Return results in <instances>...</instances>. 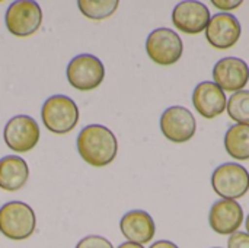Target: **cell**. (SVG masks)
<instances>
[{"label": "cell", "mask_w": 249, "mask_h": 248, "mask_svg": "<svg viewBox=\"0 0 249 248\" xmlns=\"http://www.w3.org/2000/svg\"><path fill=\"white\" fill-rule=\"evenodd\" d=\"M77 152L82 159L96 168L109 165L118 153L115 134L102 124H89L80 130L76 140Z\"/></svg>", "instance_id": "6da1fadb"}, {"label": "cell", "mask_w": 249, "mask_h": 248, "mask_svg": "<svg viewBox=\"0 0 249 248\" xmlns=\"http://www.w3.org/2000/svg\"><path fill=\"white\" fill-rule=\"evenodd\" d=\"M36 228L34 209L23 202H9L0 208V232L12 241H23L32 237Z\"/></svg>", "instance_id": "7a4b0ae2"}, {"label": "cell", "mask_w": 249, "mask_h": 248, "mask_svg": "<svg viewBox=\"0 0 249 248\" xmlns=\"http://www.w3.org/2000/svg\"><path fill=\"white\" fill-rule=\"evenodd\" d=\"M41 118L47 130L54 134L71 132L79 121V108L67 95L50 96L41 108Z\"/></svg>", "instance_id": "3957f363"}, {"label": "cell", "mask_w": 249, "mask_h": 248, "mask_svg": "<svg viewBox=\"0 0 249 248\" xmlns=\"http://www.w3.org/2000/svg\"><path fill=\"white\" fill-rule=\"evenodd\" d=\"M210 183L217 196L236 202L248 193L249 172L238 162H226L213 171Z\"/></svg>", "instance_id": "277c9868"}, {"label": "cell", "mask_w": 249, "mask_h": 248, "mask_svg": "<svg viewBox=\"0 0 249 248\" xmlns=\"http://www.w3.org/2000/svg\"><path fill=\"white\" fill-rule=\"evenodd\" d=\"M146 53L158 66H172L181 60L184 42L174 29L156 28L147 35Z\"/></svg>", "instance_id": "5b68a950"}, {"label": "cell", "mask_w": 249, "mask_h": 248, "mask_svg": "<svg viewBox=\"0 0 249 248\" xmlns=\"http://www.w3.org/2000/svg\"><path fill=\"white\" fill-rule=\"evenodd\" d=\"M67 80L77 91H93L105 77L104 63L93 54H79L67 64Z\"/></svg>", "instance_id": "8992f818"}, {"label": "cell", "mask_w": 249, "mask_h": 248, "mask_svg": "<svg viewBox=\"0 0 249 248\" xmlns=\"http://www.w3.org/2000/svg\"><path fill=\"white\" fill-rule=\"evenodd\" d=\"M4 22L12 35L25 38L39 29L42 23V10L36 1L18 0L7 7Z\"/></svg>", "instance_id": "52a82bcc"}, {"label": "cell", "mask_w": 249, "mask_h": 248, "mask_svg": "<svg viewBox=\"0 0 249 248\" xmlns=\"http://www.w3.org/2000/svg\"><path fill=\"white\" fill-rule=\"evenodd\" d=\"M39 136H41V132L35 118H32L31 115H23V114L12 117L6 123L4 130H3L4 143L7 145L9 149L18 153L32 151L36 146Z\"/></svg>", "instance_id": "ba28073f"}, {"label": "cell", "mask_w": 249, "mask_h": 248, "mask_svg": "<svg viewBox=\"0 0 249 248\" xmlns=\"http://www.w3.org/2000/svg\"><path fill=\"white\" fill-rule=\"evenodd\" d=\"M160 132L174 143L190 142L197 132L196 117L182 105L169 107L160 115Z\"/></svg>", "instance_id": "9c48e42d"}, {"label": "cell", "mask_w": 249, "mask_h": 248, "mask_svg": "<svg viewBox=\"0 0 249 248\" xmlns=\"http://www.w3.org/2000/svg\"><path fill=\"white\" fill-rule=\"evenodd\" d=\"M213 82L223 92L242 91L249 82L248 63L239 57H223L213 67Z\"/></svg>", "instance_id": "30bf717a"}, {"label": "cell", "mask_w": 249, "mask_h": 248, "mask_svg": "<svg viewBox=\"0 0 249 248\" xmlns=\"http://www.w3.org/2000/svg\"><path fill=\"white\" fill-rule=\"evenodd\" d=\"M242 26L236 16L231 13H216L210 18V22L206 28L207 42L217 50H228L236 45L241 39Z\"/></svg>", "instance_id": "8fae6325"}, {"label": "cell", "mask_w": 249, "mask_h": 248, "mask_svg": "<svg viewBox=\"0 0 249 248\" xmlns=\"http://www.w3.org/2000/svg\"><path fill=\"white\" fill-rule=\"evenodd\" d=\"M210 18L209 7L196 0L181 1L172 10V23L184 34H200L206 31Z\"/></svg>", "instance_id": "7c38bea8"}, {"label": "cell", "mask_w": 249, "mask_h": 248, "mask_svg": "<svg viewBox=\"0 0 249 248\" xmlns=\"http://www.w3.org/2000/svg\"><path fill=\"white\" fill-rule=\"evenodd\" d=\"M244 209L235 200H219L209 212L210 228L219 235H232L239 231L244 222Z\"/></svg>", "instance_id": "4fadbf2b"}, {"label": "cell", "mask_w": 249, "mask_h": 248, "mask_svg": "<svg viewBox=\"0 0 249 248\" xmlns=\"http://www.w3.org/2000/svg\"><path fill=\"white\" fill-rule=\"evenodd\" d=\"M226 94L210 80L200 82L193 91V105L204 118H216L226 111Z\"/></svg>", "instance_id": "5bb4252c"}, {"label": "cell", "mask_w": 249, "mask_h": 248, "mask_svg": "<svg viewBox=\"0 0 249 248\" xmlns=\"http://www.w3.org/2000/svg\"><path fill=\"white\" fill-rule=\"evenodd\" d=\"M120 231L128 243L144 246L150 243L156 234L153 218L146 210H130L120 221Z\"/></svg>", "instance_id": "9a60e30c"}, {"label": "cell", "mask_w": 249, "mask_h": 248, "mask_svg": "<svg viewBox=\"0 0 249 248\" xmlns=\"http://www.w3.org/2000/svg\"><path fill=\"white\" fill-rule=\"evenodd\" d=\"M29 178L28 164L16 155H7L0 159V189L4 191L20 190Z\"/></svg>", "instance_id": "2e32d148"}, {"label": "cell", "mask_w": 249, "mask_h": 248, "mask_svg": "<svg viewBox=\"0 0 249 248\" xmlns=\"http://www.w3.org/2000/svg\"><path fill=\"white\" fill-rule=\"evenodd\" d=\"M225 149L228 155L236 161L249 159V126L233 124L225 134Z\"/></svg>", "instance_id": "e0dca14e"}, {"label": "cell", "mask_w": 249, "mask_h": 248, "mask_svg": "<svg viewBox=\"0 0 249 248\" xmlns=\"http://www.w3.org/2000/svg\"><path fill=\"white\" fill-rule=\"evenodd\" d=\"M118 0H79L80 12L92 20H102L109 18L118 9Z\"/></svg>", "instance_id": "ac0fdd59"}, {"label": "cell", "mask_w": 249, "mask_h": 248, "mask_svg": "<svg viewBox=\"0 0 249 248\" xmlns=\"http://www.w3.org/2000/svg\"><path fill=\"white\" fill-rule=\"evenodd\" d=\"M228 115L236 124H248L249 126V91L242 89L231 95L226 104Z\"/></svg>", "instance_id": "d6986e66"}, {"label": "cell", "mask_w": 249, "mask_h": 248, "mask_svg": "<svg viewBox=\"0 0 249 248\" xmlns=\"http://www.w3.org/2000/svg\"><path fill=\"white\" fill-rule=\"evenodd\" d=\"M76 248H114L111 241H108L105 237L101 235H88L82 238Z\"/></svg>", "instance_id": "ffe728a7"}, {"label": "cell", "mask_w": 249, "mask_h": 248, "mask_svg": "<svg viewBox=\"0 0 249 248\" xmlns=\"http://www.w3.org/2000/svg\"><path fill=\"white\" fill-rule=\"evenodd\" d=\"M228 248H249V234L238 231L232 235H229Z\"/></svg>", "instance_id": "44dd1931"}, {"label": "cell", "mask_w": 249, "mask_h": 248, "mask_svg": "<svg viewBox=\"0 0 249 248\" xmlns=\"http://www.w3.org/2000/svg\"><path fill=\"white\" fill-rule=\"evenodd\" d=\"M242 3H244L242 0H212V4L223 10L225 13H229L231 10L238 9L239 6H242Z\"/></svg>", "instance_id": "7402d4cb"}, {"label": "cell", "mask_w": 249, "mask_h": 248, "mask_svg": "<svg viewBox=\"0 0 249 248\" xmlns=\"http://www.w3.org/2000/svg\"><path fill=\"white\" fill-rule=\"evenodd\" d=\"M149 248H179L175 243L168 241V240H159L156 243H153Z\"/></svg>", "instance_id": "603a6c76"}, {"label": "cell", "mask_w": 249, "mask_h": 248, "mask_svg": "<svg viewBox=\"0 0 249 248\" xmlns=\"http://www.w3.org/2000/svg\"><path fill=\"white\" fill-rule=\"evenodd\" d=\"M117 248H144L143 246H140V244H134V243H123L121 246H118Z\"/></svg>", "instance_id": "cb8c5ba5"}, {"label": "cell", "mask_w": 249, "mask_h": 248, "mask_svg": "<svg viewBox=\"0 0 249 248\" xmlns=\"http://www.w3.org/2000/svg\"><path fill=\"white\" fill-rule=\"evenodd\" d=\"M245 228H247V232L249 234V215L247 216V219H245Z\"/></svg>", "instance_id": "d4e9b609"}, {"label": "cell", "mask_w": 249, "mask_h": 248, "mask_svg": "<svg viewBox=\"0 0 249 248\" xmlns=\"http://www.w3.org/2000/svg\"><path fill=\"white\" fill-rule=\"evenodd\" d=\"M212 248H222V247H212Z\"/></svg>", "instance_id": "484cf974"}]
</instances>
